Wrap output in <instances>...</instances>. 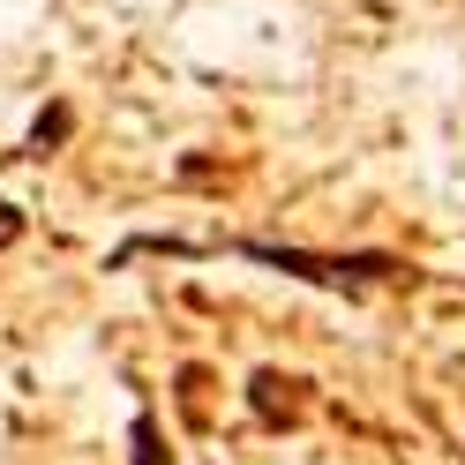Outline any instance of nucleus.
<instances>
[{"mask_svg": "<svg viewBox=\"0 0 465 465\" xmlns=\"http://www.w3.org/2000/svg\"><path fill=\"white\" fill-rule=\"evenodd\" d=\"M232 255L241 263H263L278 278H301V285H323V293H345V301H361L368 285H398L405 271V255L391 248H345V255H323V248H293V241H232Z\"/></svg>", "mask_w": 465, "mask_h": 465, "instance_id": "1", "label": "nucleus"}, {"mask_svg": "<svg viewBox=\"0 0 465 465\" xmlns=\"http://www.w3.org/2000/svg\"><path fill=\"white\" fill-rule=\"evenodd\" d=\"M301 391H308V383H293V375H278V368H255V375H248V405H255L271 428L301 420Z\"/></svg>", "mask_w": 465, "mask_h": 465, "instance_id": "2", "label": "nucleus"}, {"mask_svg": "<svg viewBox=\"0 0 465 465\" xmlns=\"http://www.w3.org/2000/svg\"><path fill=\"white\" fill-rule=\"evenodd\" d=\"M128 465H173V443L158 435V413H135L128 420Z\"/></svg>", "mask_w": 465, "mask_h": 465, "instance_id": "3", "label": "nucleus"}, {"mask_svg": "<svg viewBox=\"0 0 465 465\" xmlns=\"http://www.w3.org/2000/svg\"><path fill=\"white\" fill-rule=\"evenodd\" d=\"M61 135H68V105H53V113H45V121L31 128V151L45 158V143H61Z\"/></svg>", "mask_w": 465, "mask_h": 465, "instance_id": "4", "label": "nucleus"}, {"mask_svg": "<svg viewBox=\"0 0 465 465\" xmlns=\"http://www.w3.org/2000/svg\"><path fill=\"white\" fill-rule=\"evenodd\" d=\"M23 241V211H15V203H0V248H15Z\"/></svg>", "mask_w": 465, "mask_h": 465, "instance_id": "5", "label": "nucleus"}]
</instances>
